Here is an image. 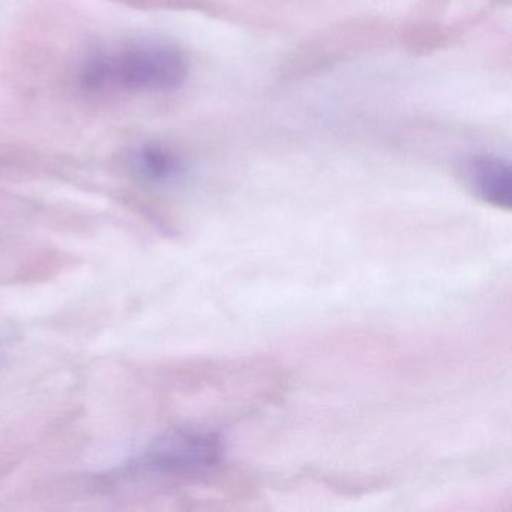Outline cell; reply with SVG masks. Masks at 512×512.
<instances>
[{
	"instance_id": "cell-1",
	"label": "cell",
	"mask_w": 512,
	"mask_h": 512,
	"mask_svg": "<svg viewBox=\"0 0 512 512\" xmlns=\"http://www.w3.org/2000/svg\"><path fill=\"white\" fill-rule=\"evenodd\" d=\"M188 68L187 55L173 41L130 38L86 53L76 83L89 95L160 94L184 85Z\"/></svg>"
},
{
	"instance_id": "cell-3",
	"label": "cell",
	"mask_w": 512,
	"mask_h": 512,
	"mask_svg": "<svg viewBox=\"0 0 512 512\" xmlns=\"http://www.w3.org/2000/svg\"><path fill=\"white\" fill-rule=\"evenodd\" d=\"M128 172L136 181L151 187H163L179 181L185 173L181 155L160 142H145L128 152Z\"/></svg>"
},
{
	"instance_id": "cell-2",
	"label": "cell",
	"mask_w": 512,
	"mask_h": 512,
	"mask_svg": "<svg viewBox=\"0 0 512 512\" xmlns=\"http://www.w3.org/2000/svg\"><path fill=\"white\" fill-rule=\"evenodd\" d=\"M223 452V440L214 431L176 428L154 440L143 463L158 475H199L218 466Z\"/></svg>"
},
{
	"instance_id": "cell-4",
	"label": "cell",
	"mask_w": 512,
	"mask_h": 512,
	"mask_svg": "<svg viewBox=\"0 0 512 512\" xmlns=\"http://www.w3.org/2000/svg\"><path fill=\"white\" fill-rule=\"evenodd\" d=\"M473 190L484 202L496 208H511L512 173L508 161L493 155L476 157L469 166Z\"/></svg>"
}]
</instances>
